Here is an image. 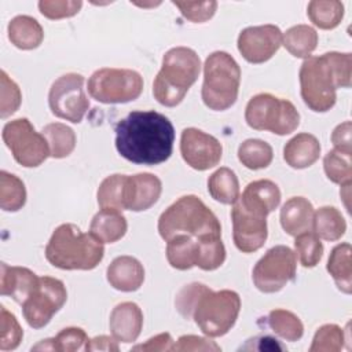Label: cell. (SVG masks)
Instances as JSON below:
<instances>
[{"mask_svg":"<svg viewBox=\"0 0 352 352\" xmlns=\"http://www.w3.org/2000/svg\"><path fill=\"white\" fill-rule=\"evenodd\" d=\"M324 173L329 180L333 183L345 186L351 184L352 180V165H351V154L331 150L323 158Z\"/></svg>","mask_w":352,"mask_h":352,"instance_id":"38","label":"cell"},{"mask_svg":"<svg viewBox=\"0 0 352 352\" xmlns=\"http://www.w3.org/2000/svg\"><path fill=\"white\" fill-rule=\"evenodd\" d=\"M114 131L118 154L133 164L158 165L172 154L175 129L158 111H132L118 121Z\"/></svg>","mask_w":352,"mask_h":352,"instance_id":"1","label":"cell"},{"mask_svg":"<svg viewBox=\"0 0 352 352\" xmlns=\"http://www.w3.org/2000/svg\"><path fill=\"white\" fill-rule=\"evenodd\" d=\"M296 268V253L285 245L274 246L256 263L253 283L263 293H276L294 280Z\"/></svg>","mask_w":352,"mask_h":352,"instance_id":"12","label":"cell"},{"mask_svg":"<svg viewBox=\"0 0 352 352\" xmlns=\"http://www.w3.org/2000/svg\"><path fill=\"white\" fill-rule=\"evenodd\" d=\"M88 337L85 331L80 327H66L60 330L54 338L43 340L40 344L32 348L33 349H50L59 352H73L82 348Z\"/></svg>","mask_w":352,"mask_h":352,"instance_id":"37","label":"cell"},{"mask_svg":"<svg viewBox=\"0 0 352 352\" xmlns=\"http://www.w3.org/2000/svg\"><path fill=\"white\" fill-rule=\"evenodd\" d=\"M82 7L80 0H41L38 1L40 12L48 19H62L76 15Z\"/></svg>","mask_w":352,"mask_h":352,"instance_id":"44","label":"cell"},{"mask_svg":"<svg viewBox=\"0 0 352 352\" xmlns=\"http://www.w3.org/2000/svg\"><path fill=\"white\" fill-rule=\"evenodd\" d=\"M41 133L48 143L50 155L54 158H65L76 147V133L65 124L51 122L43 128Z\"/></svg>","mask_w":352,"mask_h":352,"instance_id":"31","label":"cell"},{"mask_svg":"<svg viewBox=\"0 0 352 352\" xmlns=\"http://www.w3.org/2000/svg\"><path fill=\"white\" fill-rule=\"evenodd\" d=\"M344 345V331L337 324L320 326L312 340L309 352H338Z\"/></svg>","mask_w":352,"mask_h":352,"instance_id":"40","label":"cell"},{"mask_svg":"<svg viewBox=\"0 0 352 352\" xmlns=\"http://www.w3.org/2000/svg\"><path fill=\"white\" fill-rule=\"evenodd\" d=\"M85 351H106V352H117L118 345L114 337L109 336H98L85 342Z\"/></svg>","mask_w":352,"mask_h":352,"instance_id":"49","label":"cell"},{"mask_svg":"<svg viewBox=\"0 0 352 352\" xmlns=\"http://www.w3.org/2000/svg\"><path fill=\"white\" fill-rule=\"evenodd\" d=\"M268 326L286 341H298L304 334L302 322L297 315L286 309H274L267 316Z\"/></svg>","mask_w":352,"mask_h":352,"instance_id":"35","label":"cell"},{"mask_svg":"<svg viewBox=\"0 0 352 352\" xmlns=\"http://www.w3.org/2000/svg\"><path fill=\"white\" fill-rule=\"evenodd\" d=\"M221 348L212 340L198 336H182L172 351H220Z\"/></svg>","mask_w":352,"mask_h":352,"instance_id":"46","label":"cell"},{"mask_svg":"<svg viewBox=\"0 0 352 352\" xmlns=\"http://www.w3.org/2000/svg\"><path fill=\"white\" fill-rule=\"evenodd\" d=\"M0 312H1L0 349L1 351H12L21 344L23 331H22V327L19 326L16 318L11 312H8L4 307L0 308Z\"/></svg>","mask_w":352,"mask_h":352,"instance_id":"41","label":"cell"},{"mask_svg":"<svg viewBox=\"0 0 352 352\" xmlns=\"http://www.w3.org/2000/svg\"><path fill=\"white\" fill-rule=\"evenodd\" d=\"M67 292L62 280L51 276H41L32 294L21 304L28 324L41 329L50 323L52 316L63 307Z\"/></svg>","mask_w":352,"mask_h":352,"instance_id":"13","label":"cell"},{"mask_svg":"<svg viewBox=\"0 0 352 352\" xmlns=\"http://www.w3.org/2000/svg\"><path fill=\"white\" fill-rule=\"evenodd\" d=\"M7 30L11 44L19 50H34L44 38L41 25L37 22V19L29 15H18L12 18Z\"/></svg>","mask_w":352,"mask_h":352,"instance_id":"24","label":"cell"},{"mask_svg":"<svg viewBox=\"0 0 352 352\" xmlns=\"http://www.w3.org/2000/svg\"><path fill=\"white\" fill-rule=\"evenodd\" d=\"M280 202L279 187L267 179L252 182L232 204V238L243 253L258 250L267 239V214Z\"/></svg>","mask_w":352,"mask_h":352,"instance_id":"2","label":"cell"},{"mask_svg":"<svg viewBox=\"0 0 352 352\" xmlns=\"http://www.w3.org/2000/svg\"><path fill=\"white\" fill-rule=\"evenodd\" d=\"M208 191L213 199L224 205H232L239 197V182L234 170L220 168L208 179Z\"/></svg>","mask_w":352,"mask_h":352,"instance_id":"28","label":"cell"},{"mask_svg":"<svg viewBox=\"0 0 352 352\" xmlns=\"http://www.w3.org/2000/svg\"><path fill=\"white\" fill-rule=\"evenodd\" d=\"M314 206L304 197L287 199L280 209V226L286 234L297 236L312 230Z\"/></svg>","mask_w":352,"mask_h":352,"instance_id":"21","label":"cell"},{"mask_svg":"<svg viewBox=\"0 0 352 352\" xmlns=\"http://www.w3.org/2000/svg\"><path fill=\"white\" fill-rule=\"evenodd\" d=\"M0 292L3 296H10L18 304H22L38 285V276L23 267H10L1 263Z\"/></svg>","mask_w":352,"mask_h":352,"instance_id":"20","label":"cell"},{"mask_svg":"<svg viewBox=\"0 0 352 352\" xmlns=\"http://www.w3.org/2000/svg\"><path fill=\"white\" fill-rule=\"evenodd\" d=\"M162 191L161 180L153 173H138L128 176L126 209L142 212L150 209Z\"/></svg>","mask_w":352,"mask_h":352,"instance_id":"18","label":"cell"},{"mask_svg":"<svg viewBox=\"0 0 352 352\" xmlns=\"http://www.w3.org/2000/svg\"><path fill=\"white\" fill-rule=\"evenodd\" d=\"M198 254L197 267L204 271H213L219 268L226 260V248L220 235H209L197 239Z\"/></svg>","mask_w":352,"mask_h":352,"instance_id":"36","label":"cell"},{"mask_svg":"<svg viewBox=\"0 0 352 352\" xmlns=\"http://www.w3.org/2000/svg\"><path fill=\"white\" fill-rule=\"evenodd\" d=\"M241 309V298L232 290L213 292L209 287L198 297L191 319L208 337H221L235 324Z\"/></svg>","mask_w":352,"mask_h":352,"instance_id":"8","label":"cell"},{"mask_svg":"<svg viewBox=\"0 0 352 352\" xmlns=\"http://www.w3.org/2000/svg\"><path fill=\"white\" fill-rule=\"evenodd\" d=\"M312 228L324 241L340 239L346 230V223L341 212L334 206H322L314 213Z\"/></svg>","mask_w":352,"mask_h":352,"instance_id":"29","label":"cell"},{"mask_svg":"<svg viewBox=\"0 0 352 352\" xmlns=\"http://www.w3.org/2000/svg\"><path fill=\"white\" fill-rule=\"evenodd\" d=\"M245 120L253 129L270 131L279 136L294 132L300 125V114L294 104L271 94L253 96L246 104Z\"/></svg>","mask_w":352,"mask_h":352,"instance_id":"9","label":"cell"},{"mask_svg":"<svg viewBox=\"0 0 352 352\" xmlns=\"http://www.w3.org/2000/svg\"><path fill=\"white\" fill-rule=\"evenodd\" d=\"M0 87H1V102H0V117L7 118L14 114L22 100L19 87L7 76L4 70L0 72Z\"/></svg>","mask_w":352,"mask_h":352,"instance_id":"42","label":"cell"},{"mask_svg":"<svg viewBox=\"0 0 352 352\" xmlns=\"http://www.w3.org/2000/svg\"><path fill=\"white\" fill-rule=\"evenodd\" d=\"M182 15L195 23H202L210 19L217 8L216 1H172Z\"/></svg>","mask_w":352,"mask_h":352,"instance_id":"43","label":"cell"},{"mask_svg":"<svg viewBox=\"0 0 352 352\" xmlns=\"http://www.w3.org/2000/svg\"><path fill=\"white\" fill-rule=\"evenodd\" d=\"M166 242V258L173 268L186 271L195 267L198 254V242L195 238L180 234Z\"/></svg>","mask_w":352,"mask_h":352,"instance_id":"26","label":"cell"},{"mask_svg":"<svg viewBox=\"0 0 352 352\" xmlns=\"http://www.w3.org/2000/svg\"><path fill=\"white\" fill-rule=\"evenodd\" d=\"M351 253L352 248L349 243H340L333 248L327 260L329 274L334 279L337 287L345 294H351L352 292Z\"/></svg>","mask_w":352,"mask_h":352,"instance_id":"25","label":"cell"},{"mask_svg":"<svg viewBox=\"0 0 352 352\" xmlns=\"http://www.w3.org/2000/svg\"><path fill=\"white\" fill-rule=\"evenodd\" d=\"M103 256V243L72 223L56 227L45 246V258L60 270H94Z\"/></svg>","mask_w":352,"mask_h":352,"instance_id":"4","label":"cell"},{"mask_svg":"<svg viewBox=\"0 0 352 352\" xmlns=\"http://www.w3.org/2000/svg\"><path fill=\"white\" fill-rule=\"evenodd\" d=\"M142 91L143 78L131 69L103 67L94 72L88 80L89 95L106 104L132 102L140 96Z\"/></svg>","mask_w":352,"mask_h":352,"instance_id":"10","label":"cell"},{"mask_svg":"<svg viewBox=\"0 0 352 352\" xmlns=\"http://www.w3.org/2000/svg\"><path fill=\"white\" fill-rule=\"evenodd\" d=\"M298 76L304 103L312 111H329L336 104L337 88L351 87L352 55L326 52L320 56H308Z\"/></svg>","mask_w":352,"mask_h":352,"instance_id":"3","label":"cell"},{"mask_svg":"<svg viewBox=\"0 0 352 352\" xmlns=\"http://www.w3.org/2000/svg\"><path fill=\"white\" fill-rule=\"evenodd\" d=\"M107 282L120 292H135L140 289L144 280V268L140 261L132 256L116 257L106 271Z\"/></svg>","mask_w":352,"mask_h":352,"instance_id":"19","label":"cell"},{"mask_svg":"<svg viewBox=\"0 0 352 352\" xmlns=\"http://www.w3.org/2000/svg\"><path fill=\"white\" fill-rule=\"evenodd\" d=\"M282 44L296 58H308L318 45V33L308 25H296L282 36Z\"/></svg>","mask_w":352,"mask_h":352,"instance_id":"30","label":"cell"},{"mask_svg":"<svg viewBox=\"0 0 352 352\" xmlns=\"http://www.w3.org/2000/svg\"><path fill=\"white\" fill-rule=\"evenodd\" d=\"M48 104L55 117L78 124L89 107L84 92V77L67 73L55 80L50 88Z\"/></svg>","mask_w":352,"mask_h":352,"instance_id":"14","label":"cell"},{"mask_svg":"<svg viewBox=\"0 0 352 352\" xmlns=\"http://www.w3.org/2000/svg\"><path fill=\"white\" fill-rule=\"evenodd\" d=\"M351 131L352 125L351 121H344L342 124L337 125L331 133V142L336 150L351 154L352 153V143H351Z\"/></svg>","mask_w":352,"mask_h":352,"instance_id":"47","label":"cell"},{"mask_svg":"<svg viewBox=\"0 0 352 352\" xmlns=\"http://www.w3.org/2000/svg\"><path fill=\"white\" fill-rule=\"evenodd\" d=\"M111 336L120 342H133L143 327V312L138 304L125 301L116 305L109 320Z\"/></svg>","mask_w":352,"mask_h":352,"instance_id":"17","label":"cell"},{"mask_svg":"<svg viewBox=\"0 0 352 352\" xmlns=\"http://www.w3.org/2000/svg\"><path fill=\"white\" fill-rule=\"evenodd\" d=\"M126 188L128 176L126 175H110L100 183L96 198L102 209H126Z\"/></svg>","mask_w":352,"mask_h":352,"instance_id":"27","label":"cell"},{"mask_svg":"<svg viewBox=\"0 0 352 352\" xmlns=\"http://www.w3.org/2000/svg\"><path fill=\"white\" fill-rule=\"evenodd\" d=\"M201 60L197 52L187 47L170 48L162 58V66L153 82V95L166 107L177 106L197 81Z\"/></svg>","mask_w":352,"mask_h":352,"instance_id":"5","label":"cell"},{"mask_svg":"<svg viewBox=\"0 0 352 352\" xmlns=\"http://www.w3.org/2000/svg\"><path fill=\"white\" fill-rule=\"evenodd\" d=\"M180 153L187 165L206 170L220 162L223 147L214 136L197 128H186L180 136Z\"/></svg>","mask_w":352,"mask_h":352,"instance_id":"15","label":"cell"},{"mask_svg":"<svg viewBox=\"0 0 352 352\" xmlns=\"http://www.w3.org/2000/svg\"><path fill=\"white\" fill-rule=\"evenodd\" d=\"M307 14L315 26L330 30L340 25L344 16V4L337 0H312L308 4Z\"/></svg>","mask_w":352,"mask_h":352,"instance_id":"32","label":"cell"},{"mask_svg":"<svg viewBox=\"0 0 352 352\" xmlns=\"http://www.w3.org/2000/svg\"><path fill=\"white\" fill-rule=\"evenodd\" d=\"M257 342H260L258 346H254L253 349H258V351H285L286 348L276 340L272 338L270 336H260L254 338Z\"/></svg>","mask_w":352,"mask_h":352,"instance_id":"50","label":"cell"},{"mask_svg":"<svg viewBox=\"0 0 352 352\" xmlns=\"http://www.w3.org/2000/svg\"><path fill=\"white\" fill-rule=\"evenodd\" d=\"M282 45V32L275 25L243 29L238 36V51L249 63H264Z\"/></svg>","mask_w":352,"mask_h":352,"instance_id":"16","label":"cell"},{"mask_svg":"<svg viewBox=\"0 0 352 352\" xmlns=\"http://www.w3.org/2000/svg\"><path fill=\"white\" fill-rule=\"evenodd\" d=\"M172 345H173V340L170 337L169 333H161L150 340H147V342L133 346V351H151V352H157V351H172Z\"/></svg>","mask_w":352,"mask_h":352,"instance_id":"48","label":"cell"},{"mask_svg":"<svg viewBox=\"0 0 352 352\" xmlns=\"http://www.w3.org/2000/svg\"><path fill=\"white\" fill-rule=\"evenodd\" d=\"M158 232L164 241L180 234L199 239L209 235L221 236V226L216 214L197 195H184L161 213Z\"/></svg>","mask_w":352,"mask_h":352,"instance_id":"6","label":"cell"},{"mask_svg":"<svg viewBox=\"0 0 352 352\" xmlns=\"http://www.w3.org/2000/svg\"><path fill=\"white\" fill-rule=\"evenodd\" d=\"M1 136L14 160L25 168H36L50 157L44 135L36 132L28 118H16L7 122Z\"/></svg>","mask_w":352,"mask_h":352,"instance_id":"11","label":"cell"},{"mask_svg":"<svg viewBox=\"0 0 352 352\" xmlns=\"http://www.w3.org/2000/svg\"><path fill=\"white\" fill-rule=\"evenodd\" d=\"M206 287L208 286H205L204 283L194 282V283L186 285L183 289H180V292L176 296L175 305H176V309L179 311V314L184 319H187V320L191 319L192 308H194L198 297L206 290Z\"/></svg>","mask_w":352,"mask_h":352,"instance_id":"45","label":"cell"},{"mask_svg":"<svg viewBox=\"0 0 352 352\" xmlns=\"http://www.w3.org/2000/svg\"><path fill=\"white\" fill-rule=\"evenodd\" d=\"M128 228V223L121 210L100 209L92 219L89 231L102 243H113L121 239Z\"/></svg>","mask_w":352,"mask_h":352,"instance_id":"23","label":"cell"},{"mask_svg":"<svg viewBox=\"0 0 352 352\" xmlns=\"http://www.w3.org/2000/svg\"><path fill=\"white\" fill-rule=\"evenodd\" d=\"M272 147L260 139H248L238 147V158L248 169H264L272 162Z\"/></svg>","mask_w":352,"mask_h":352,"instance_id":"33","label":"cell"},{"mask_svg":"<svg viewBox=\"0 0 352 352\" xmlns=\"http://www.w3.org/2000/svg\"><path fill=\"white\" fill-rule=\"evenodd\" d=\"M26 202L23 182L12 173L0 172V206L6 212H16Z\"/></svg>","mask_w":352,"mask_h":352,"instance_id":"34","label":"cell"},{"mask_svg":"<svg viewBox=\"0 0 352 352\" xmlns=\"http://www.w3.org/2000/svg\"><path fill=\"white\" fill-rule=\"evenodd\" d=\"M241 67L224 51L212 52L204 65V84L201 96L206 107L216 111L230 109L238 98Z\"/></svg>","mask_w":352,"mask_h":352,"instance_id":"7","label":"cell"},{"mask_svg":"<svg viewBox=\"0 0 352 352\" xmlns=\"http://www.w3.org/2000/svg\"><path fill=\"white\" fill-rule=\"evenodd\" d=\"M296 253L302 267H315L323 256V245L315 232L307 231L296 236L294 241Z\"/></svg>","mask_w":352,"mask_h":352,"instance_id":"39","label":"cell"},{"mask_svg":"<svg viewBox=\"0 0 352 352\" xmlns=\"http://www.w3.org/2000/svg\"><path fill=\"white\" fill-rule=\"evenodd\" d=\"M320 154V143L311 133H298L283 147V158L294 169H304L315 164Z\"/></svg>","mask_w":352,"mask_h":352,"instance_id":"22","label":"cell"}]
</instances>
